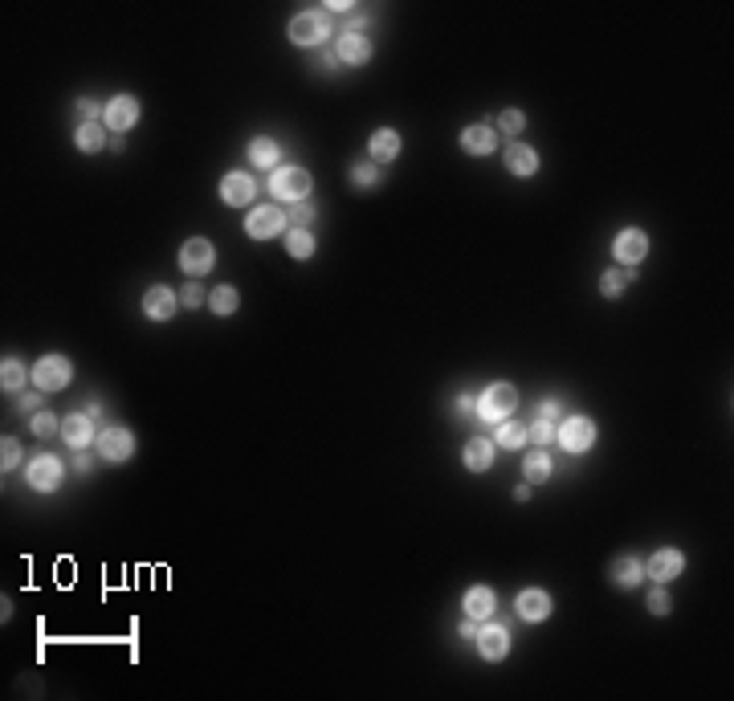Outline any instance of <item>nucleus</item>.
Listing matches in <instances>:
<instances>
[{
	"label": "nucleus",
	"instance_id": "obj_1",
	"mask_svg": "<svg viewBox=\"0 0 734 701\" xmlns=\"http://www.w3.org/2000/svg\"><path fill=\"white\" fill-rule=\"evenodd\" d=\"M310 172L302 164H281L278 172H270V196L273 200H286V204H298V200H310Z\"/></svg>",
	"mask_w": 734,
	"mask_h": 701
},
{
	"label": "nucleus",
	"instance_id": "obj_2",
	"mask_svg": "<svg viewBox=\"0 0 734 701\" xmlns=\"http://www.w3.org/2000/svg\"><path fill=\"white\" fill-rule=\"evenodd\" d=\"M514 408H518V392H514V384H506V379L490 384L482 395H477V420H485V424L510 420Z\"/></svg>",
	"mask_w": 734,
	"mask_h": 701
},
{
	"label": "nucleus",
	"instance_id": "obj_3",
	"mask_svg": "<svg viewBox=\"0 0 734 701\" xmlns=\"http://www.w3.org/2000/svg\"><path fill=\"white\" fill-rule=\"evenodd\" d=\"M290 221H286V212L278 204H253L249 216H245V232L253 240H273V237H286Z\"/></svg>",
	"mask_w": 734,
	"mask_h": 701
},
{
	"label": "nucleus",
	"instance_id": "obj_4",
	"mask_svg": "<svg viewBox=\"0 0 734 701\" xmlns=\"http://www.w3.org/2000/svg\"><path fill=\"white\" fill-rule=\"evenodd\" d=\"M69 379H74V363H69L66 355H41L37 363H33V387L45 395L69 387Z\"/></svg>",
	"mask_w": 734,
	"mask_h": 701
},
{
	"label": "nucleus",
	"instance_id": "obj_5",
	"mask_svg": "<svg viewBox=\"0 0 734 701\" xmlns=\"http://www.w3.org/2000/svg\"><path fill=\"white\" fill-rule=\"evenodd\" d=\"M555 444L567 452H588L596 444V420L591 416H567L563 424H555Z\"/></svg>",
	"mask_w": 734,
	"mask_h": 701
},
{
	"label": "nucleus",
	"instance_id": "obj_6",
	"mask_svg": "<svg viewBox=\"0 0 734 701\" xmlns=\"http://www.w3.org/2000/svg\"><path fill=\"white\" fill-rule=\"evenodd\" d=\"M290 41L298 49H310V45H322V41L330 37V20H327V12L322 9H306V12H298V17L290 20Z\"/></svg>",
	"mask_w": 734,
	"mask_h": 701
},
{
	"label": "nucleus",
	"instance_id": "obj_7",
	"mask_svg": "<svg viewBox=\"0 0 734 701\" xmlns=\"http://www.w3.org/2000/svg\"><path fill=\"white\" fill-rule=\"evenodd\" d=\"M474 644H477V653H482V661L498 664V661H506V656H510V628L498 624V620L490 615V620H482Z\"/></svg>",
	"mask_w": 734,
	"mask_h": 701
},
{
	"label": "nucleus",
	"instance_id": "obj_8",
	"mask_svg": "<svg viewBox=\"0 0 734 701\" xmlns=\"http://www.w3.org/2000/svg\"><path fill=\"white\" fill-rule=\"evenodd\" d=\"M216 265V245L208 237H188L180 245V269L188 278H204Z\"/></svg>",
	"mask_w": 734,
	"mask_h": 701
},
{
	"label": "nucleus",
	"instance_id": "obj_9",
	"mask_svg": "<svg viewBox=\"0 0 734 701\" xmlns=\"http://www.w3.org/2000/svg\"><path fill=\"white\" fill-rule=\"evenodd\" d=\"M25 481H29V490H37V493H53L61 481H66V469H61L58 457L41 452V457H33V461L25 465Z\"/></svg>",
	"mask_w": 734,
	"mask_h": 701
},
{
	"label": "nucleus",
	"instance_id": "obj_10",
	"mask_svg": "<svg viewBox=\"0 0 734 701\" xmlns=\"http://www.w3.org/2000/svg\"><path fill=\"white\" fill-rule=\"evenodd\" d=\"M94 444H98V457H102V461L123 465V461H131V452H135V433L115 424V428H102V433L94 436Z\"/></svg>",
	"mask_w": 734,
	"mask_h": 701
},
{
	"label": "nucleus",
	"instance_id": "obj_11",
	"mask_svg": "<svg viewBox=\"0 0 734 701\" xmlns=\"http://www.w3.org/2000/svg\"><path fill=\"white\" fill-rule=\"evenodd\" d=\"M139 115H143L139 98L115 94L107 106H102V126H107V131H115V134H123V131H131V126L139 123Z\"/></svg>",
	"mask_w": 734,
	"mask_h": 701
},
{
	"label": "nucleus",
	"instance_id": "obj_12",
	"mask_svg": "<svg viewBox=\"0 0 734 701\" xmlns=\"http://www.w3.org/2000/svg\"><path fill=\"white\" fill-rule=\"evenodd\" d=\"M681 571H686V555L677 547H657L645 558V579H653V583H669V579H677Z\"/></svg>",
	"mask_w": 734,
	"mask_h": 701
},
{
	"label": "nucleus",
	"instance_id": "obj_13",
	"mask_svg": "<svg viewBox=\"0 0 734 701\" xmlns=\"http://www.w3.org/2000/svg\"><path fill=\"white\" fill-rule=\"evenodd\" d=\"M645 253H648V237L640 229H620L616 240H612V257L624 269H637L645 261Z\"/></svg>",
	"mask_w": 734,
	"mask_h": 701
},
{
	"label": "nucleus",
	"instance_id": "obj_14",
	"mask_svg": "<svg viewBox=\"0 0 734 701\" xmlns=\"http://www.w3.org/2000/svg\"><path fill=\"white\" fill-rule=\"evenodd\" d=\"M175 310H180V294L172 286H147L143 294V314L151 322H172Z\"/></svg>",
	"mask_w": 734,
	"mask_h": 701
},
{
	"label": "nucleus",
	"instance_id": "obj_15",
	"mask_svg": "<svg viewBox=\"0 0 734 701\" xmlns=\"http://www.w3.org/2000/svg\"><path fill=\"white\" fill-rule=\"evenodd\" d=\"M253 196H257V180H253L249 172H229L221 180V200L229 204V208H249Z\"/></svg>",
	"mask_w": 734,
	"mask_h": 701
},
{
	"label": "nucleus",
	"instance_id": "obj_16",
	"mask_svg": "<svg viewBox=\"0 0 734 701\" xmlns=\"http://www.w3.org/2000/svg\"><path fill=\"white\" fill-rule=\"evenodd\" d=\"M400 151H404V139H400V131H392V126H379V131H371V139H367V159H371V164H392V159H400Z\"/></svg>",
	"mask_w": 734,
	"mask_h": 701
},
{
	"label": "nucleus",
	"instance_id": "obj_17",
	"mask_svg": "<svg viewBox=\"0 0 734 701\" xmlns=\"http://www.w3.org/2000/svg\"><path fill=\"white\" fill-rule=\"evenodd\" d=\"M335 58L343 61V66H367V61H371V41H367V37H363V33H359V29H347V33H338Z\"/></svg>",
	"mask_w": 734,
	"mask_h": 701
},
{
	"label": "nucleus",
	"instance_id": "obj_18",
	"mask_svg": "<svg viewBox=\"0 0 734 701\" xmlns=\"http://www.w3.org/2000/svg\"><path fill=\"white\" fill-rule=\"evenodd\" d=\"M514 612H518V620H526V624H542L550 615V596L542 587H526V591H518V599H514Z\"/></svg>",
	"mask_w": 734,
	"mask_h": 701
},
{
	"label": "nucleus",
	"instance_id": "obj_19",
	"mask_svg": "<svg viewBox=\"0 0 734 701\" xmlns=\"http://www.w3.org/2000/svg\"><path fill=\"white\" fill-rule=\"evenodd\" d=\"M461 151L474 155V159H482V155H493V151H498V131H493L490 123L465 126V131H461Z\"/></svg>",
	"mask_w": 734,
	"mask_h": 701
},
{
	"label": "nucleus",
	"instance_id": "obj_20",
	"mask_svg": "<svg viewBox=\"0 0 734 701\" xmlns=\"http://www.w3.org/2000/svg\"><path fill=\"white\" fill-rule=\"evenodd\" d=\"M502 164H506V172H510V175L531 180V175L539 172V151H534V147H526V143H510L502 151Z\"/></svg>",
	"mask_w": 734,
	"mask_h": 701
},
{
	"label": "nucleus",
	"instance_id": "obj_21",
	"mask_svg": "<svg viewBox=\"0 0 734 701\" xmlns=\"http://www.w3.org/2000/svg\"><path fill=\"white\" fill-rule=\"evenodd\" d=\"M461 612L482 624V620H490V615L498 612V596H493L485 583H477V587H469V591L461 596Z\"/></svg>",
	"mask_w": 734,
	"mask_h": 701
},
{
	"label": "nucleus",
	"instance_id": "obj_22",
	"mask_svg": "<svg viewBox=\"0 0 734 701\" xmlns=\"http://www.w3.org/2000/svg\"><path fill=\"white\" fill-rule=\"evenodd\" d=\"M493 452H498V444H493L490 436H474V441H465V449H461V465L469 473H485L493 465Z\"/></svg>",
	"mask_w": 734,
	"mask_h": 701
},
{
	"label": "nucleus",
	"instance_id": "obj_23",
	"mask_svg": "<svg viewBox=\"0 0 734 701\" xmlns=\"http://www.w3.org/2000/svg\"><path fill=\"white\" fill-rule=\"evenodd\" d=\"M94 420H90L86 412H69L66 420H61V441L69 444V449H86L90 441H94Z\"/></svg>",
	"mask_w": 734,
	"mask_h": 701
},
{
	"label": "nucleus",
	"instance_id": "obj_24",
	"mask_svg": "<svg viewBox=\"0 0 734 701\" xmlns=\"http://www.w3.org/2000/svg\"><path fill=\"white\" fill-rule=\"evenodd\" d=\"M640 579H645V563H640L632 550H628V555H616V558H612V583H616L620 591H632Z\"/></svg>",
	"mask_w": 734,
	"mask_h": 701
},
{
	"label": "nucleus",
	"instance_id": "obj_25",
	"mask_svg": "<svg viewBox=\"0 0 734 701\" xmlns=\"http://www.w3.org/2000/svg\"><path fill=\"white\" fill-rule=\"evenodd\" d=\"M245 155H249V164H253V167H261V172H278V167H281V164H278V159H281V147L273 143L270 134H257Z\"/></svg>",
	"mask_w": 734,
	"mask_h": 701
},
{
	"label": "nucleus",
	"instance_id": "obj_26",
	"mask_svg": "<svg viewBox=\"0 0 734 701\" xmlns=\"http://www.w3.org/2000/svg\"><path fill=\"white\" fill-rule=\"evenodd\" d=\"M550 473H555V461L547 457V449H531L526 457H522V477L531 481V485L550 481Z\"/></svg>",
	"mask_w": 734,
	"mask_h": 701
},
{
	"label": "nucleus",
	"instance_id": "obj_27",
	"mask_svg": "<svg viewBox=\"0 0 734 701\" xmlns=\"http://www.w3.org/2000/svg\"><path fill=\"white\" fill-rule=\"evenodd\" d=\"M632 278H637V273H632V269H624V265L604 269V273H599V294H604V298H620V294L632 286Z\"/></svg>",
	"mask_w": 734,
	"mask_h": 701
},
{
	"label": "nucleus",
	"instance_id": "obj_28",
	"mask_svg": "<svg viewBox=\"0 0 734 701\" xmlns=\"http://www.w3.org/2000/svg\"><path fill=\"white\" fill-rule=\"evenodd\" d=\"M74 143H77V151H86V155L102 151V147H107V126L102 123H77Z\"/></svg>",
	"mask_w": 734,
	"mask_h": 701
},
{
	"label": "nucleus",
	"instance_id": "obj_29",
	"mask_svg": "<svg viewBox=\"0 0 734 701\" xmlns=\"http://www.w3.org/2000/svg\"><path fill=\"white\" fill-rule=\"evenodd\" d=\"M493 444H498V449H526V444H531V433H526V424H518V420H502Z\"/></svg>",
	"mask_w": 734,
	"mask_h": 701
},
{
	"label": "nucleus",
	"instance_id": "obj_30",
	"mask_svg": "<svg viewBox=\"0 0 734 701\" xmlns=\"http://www.w3.org/2000/svg\"><path fill=\"white\" fill-rule=\"evenodd\" d=\"M237 306H241V294H237V286H216L213 294H208V310H213L216 318L237 314Z\"/></svg>",
	"mask_w": 734,
	"mask_h": 701
},
{
	"label": "nucleus",
	"instance_id": "obj_31",
	"mask_svg": "<svg viewBox=\"0 0 734 701\" xmlns=\"http://www.w3.org/2000/svg\"><path fill=\"white\" fill-rule=\"evenodd\" d=\"M25 379H33V371H25V363L12 355H4V363H0V387L4 392H20L25 387Z\"/></svg>",
	"mask_w": 734,
	"mask_h": 701
},
{
	"label": "nucleus",
	"instance_id": "obj_32",
	"mask_svg": "<svg viewBox=\"0 0 734 701\" xmlns=\"http://www.w3.org/2000/svg\"><path fill=\"white\" fill-rule=\"evenodd\" d=\"M286 253L294 261H310L314 257V232L310 229H286Z\"/></svg>",
	"mask_w": 734,
	"mask_h": 701
},
{
	"label": "nucleus",
	"instance_id": "obj_33",
	"mask_svg": "<svg viewBox=\"0 0 734 701\" xmlns=\"http://www.w3.org/2000/svg\"><path fill=\"white\" fill-rule=\"evenodd\" d=\"M351 183L355 188H376L379 183V164H371V159H359V164H351Z\"/></svg>",
	"mask_w": 734,
	"mask_h": 701
},
{
	"label": "nucleus",
	"instance_id": "obj_34",
	"mask_svg": "<svg viewBox=\"0 0 734 701\" xmlns=\"http://www.w3.org/2000/svg\"><path fill=\"white\" fill-rule=\"evenodd\" d=\"M29 433L45 441V436L61 433V420H58V416H53V412H45V408H41V412H33V416H29Z\"/></svg>",
	"mask_w": 734,
	"mask_h": 701
},
{
	"label": "nucleus",
	"instance_id": "obj_35",
	"mask_svg": "<svg viewBox=\"0 0 734 701\" xmlns=\"http://www.w3.org/2000/svg\"><path fill=\"white\" fill-rule=\"evenodd\" d=\"M17 465H20V444L12 441V436H4V441H0V473L9 477Z\"/></svg>",
	"mask_w": 734,
	"mask_h": 701
},
{
	"label": "nucleus",
	"instance_id": "obj_36",
	"mask_svg": "<svg viewBox=\"0 0 734 701\" xmlns=\"http://www.w3.org/2000/svg\"><path fill=\"white\" fill-rule=\"evenodd\" d=\"M648 612L653 615H669L673 612V599H669V591H665V583H653V591H648Z\"/></svg>",
	"mask_w": 734,
	"mask_h": 701
},
{
	"label": "nucleus",
	"instance_id": "obj_37",
	"mask_svg": "<svg viewBox=\"0 0 734 701\" xmlns=\"http://www.w3.org/2000/svg\"><path fill=\"white\" fill-rule=\"evenodd\" d=\"M522 126H526V115H522L518 106H510V110H502V115H498V131L510 134V139H514V134H522Z\"/></svg>",
	"mask_w": 734,
	"mask_h": 701
},
{
	"label": "nucleus",
	"instance_id": "obj_38",
	"mask_svg": "<svg viewBox=\"0 0 734 701\" xmlns=\"http://www.w3.org/2000/svg\"><path fill=\"white\" fill-rule=\"evenodd\" d=\"M286 221H290V229H306V221H314V200H298V204H290Z\"/></svg>",
	"mask_w": 734,
	"mask_h": 701
},
{
	"label": "nucleus",
	"instance_id": "obj_39",
	"mask_svg": "<svg viewBox=\"0 0 734 701\" xmlns=\"http://www.w3.org/2000/svg\"><path fill=\"white\" fill-rule=\"evenodd\" d=\"M526 433H531V444H539V449H542V444L555 441V420H542V416H539V420H534Z\"/></svg>",
	"mask_w": 734,
	"mask_h": 701
},
{
	"label": "nucleus",
	"instance_id": "obj_40",
	"mask_svg": "<svg viewBox=\"0 0 734 701\" xmlns=\"http://www.w3.org/2000/svg\"><path fill=\"white\" fill-rule=\"evenodd\" d=\"M77 123H102V106L94 98H77Z\"/></svg>",
	"mask_w": 734,
	"mask_h": 701
},
{
	"label": "nucleus",
	"instance_id": "obj_41",
	"mask_svg": "<svg viewBox=\"0 0 734 701\" xmlns=\"http://www.w3.org/2000/svg\"><path fill=\"white\" fill-rule=\"evenodd\" d=\"M204 302H208V298H204V286H196V281H192V286H184V289H180V306L200 310Z\"/></svg>",
	"mask_w": 734,
	"mask_h": 701
},
{
	"label": "nucleus",
	"instance_id": "obj_42",
	"mask_svg": "<svg viewBox=\"0 0 734 701\" xmlns=\"http://www.w3.org/2000/svg\"><path fill=\"white\" fill-rule=\"evenodd\" d=\"M41 395H45V392H37V387H33V392H25V395H20V400H17V408H20V412H25V416L41 412Z\"/></svg>",
	"mask_w": 734,
	"mask_h": 701
},
{
	"label": "nucleus",
	"instance_id": "obj_43",
	"mask_svg": "<svg viewBox=\"0 0 734 701\" xmlns=\"http://www.w3.org/2000/svg\"><path fill=\"white\" fill-rule=\"evenodd\" d=\"M453 412H457V416L477 412V400H474V395H469V392H461V395H457V400H453Z\"/></svg>",
	"mask_w": 734,
	"mask_h": 701
},
{
	"label": "nucleus",
	"instance_id": "obj_44",
	"mask_svg": "<svg viewBox=\"0 0 734 701\" xmlns=\"http://www.w3.org/2000/svg\"><path fill=\"white\" fill-rule=\"evenodd\" d=\"M559 412H563V408H559V400H550V395L539 403V416H542V420H559Z\"/></svg>",
	"mask_w": 734,
	"mask_h": 701
},
{
	"label": "nucleus",
	"instance_id": "obj_45",
	"mask_svg": "<svg viewBox=\"0 0 734 701\" xmlns=\"http://www.w3.org/2000/svg\"><path fill=\"white\" fill-rule=\"evenodd\" d=\"M457 636H461V640H474V636H477V620H469V615H465L461 624H457Z\"/></svg>",
	"mask_w": 734,
	"mask_h": 701
},
{
	"label": "nucleus",
	"instance_id": "obj_46",
	"mask_svg": "<svg viewBox=\"0 0 734 701\" xmlns=\"http://www.w3.org/2000/svg\"><path fill=\"white\" fill-rule=\"evenodd\" d=\"M74 465H77V473H90V457H86V452H77Z\"/></svg>",
	"mask_w": 734,
	"mask_h": 701
},
{
	"label": "nucleus",
	"instance_id": "obj_47",
	"mask_svg": "<svg viewBox=\"0 0 734 701\" xmlns=\"http://www.w3.org/2000/svg\"><path fill=\"white\" fill-rule=\"evenodd\" d=\"M86 416H90V420H98V416H102V403L90 400V403H86Z\"/></svg>",
	"mask_w": 734,
	"mask_h": 701
}]
</instances>
